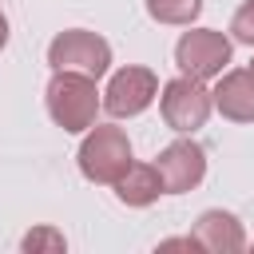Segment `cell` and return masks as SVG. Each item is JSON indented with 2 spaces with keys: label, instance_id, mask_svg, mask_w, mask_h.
Segmentation results:
<instances>
[{
  "label": "cell",
  "instance_id": "cell-13",
  "mask_svg": "<svg viewBox=\"0 0 254 254\" xmlns=\"http://www.w3.org/2000/svg\"><path fill=\"white\" fill-rule=\"evenodd\" d=\"M230 40L254 48V0H246V4L234 12V20H230Z\"/></svg>",
  "mask_w": 254,
  "mask_h": 254
},
{
  "label": "cell",
  "instance_id": "cell-12",
  "mask_svg": "<svg viewBox=\"0 0 254 254\" xmlns=\"http://www.w3.org/2000/svg\"><path fill=\"white\" fill-rule=\"evenodd\" d=\"M20 246L32 254V250H64L67 246V238L56 230V226H36V230H28L24 238H20Z\"/></svg>",
  "mask_w": 254,
  "mask_h": 254
},
{
  "label": "cell",
  "instance_id": "cell-10",
  "mask_svg": "<svg viewBox=\"0 0 254 254\" xmlns=\"http://www.w3.org/2000/svg\"><path fill=\"white\" fill-rule=\"evenodd\" d=\"M159 194H167V187H163V175L155 163H131L115 179V198L123 206H151Z\"/></svg>",
  "mask_w": 254,
  "mask_h": 254
},
{
  "label": "cell",
  "instance_id": "cell-9",
  "mask_svg": "<svg viewBox=\"0 0 254 254\" xmlns=\"http://www.w3.org/2000/svg\"><path fill=\"white\" fill-rule=\"evenodd\" d=\"M190 234H194L198 250H210V254H238V250L250 246L242 222L230 210H202Z\"/></svg>",
  "mask_w": 254,
  "mask_h": 254
},
{
  "label": "cell",
  "instance_id": "cell-11",
  "mask_svg": "<svg viewBox=\"0 0 254 254\" xmlns=\"http://www.w3.org/2000/svg\"><path fill=\"white\" fill-rule=\"evenodd\" d=\"M202 12V0H147V16L171 28H190Z\"/></svg>",
  "mask_w": 254,
  "mask_h": 254
},
{
  "label": "cell",
  "instance_id": "cell-1",
  "mask_svg": "<svg viewBox=\"0 0 254 254\" xmlns=\"http://www.w3.org/2000/svg\"><path fill=\"white\" fill-rule=\"evenodd\" d=\"M44 103H48L52 123L67 135H83L87 127H95V115L103 107L95 79L83 75V71H52Z\"/></svg>",
  "mask_w": 254,
  "mask_h": 254
},
{
  "label": "cell",
  "instance_id": "cell-16",
  "mask_svg": "<svg viewBox=\"0 0 254 254\" xmlns=\"http://www.w3.org/2000/svg\"><path fill=\"white\" fill-rule=\"evenodd\" d=\"M250 71H254V60H250Z\"/></svg>",
  "mask_w": 254,
  "mask_h": 254
},
{
  "label": "cell",
  "instance_id": "cell-2",
  "mask_svg": "<svg viewBox=\"0 0 254 254\" xmlns=\"http://www.w3.org/2000/svg\"><path fill=\"white\" fill-rule=\"evenodd\" d=\"M79 175L95 187H115V179L131 167V139L123 127L111 123H95L83 131V143L75 151Z\"/></svg>",
  "mask_w": 254,
  "mask_h": 254
},
{
  "label": "cell",
  "instance_id": "cell-3",
  "mask_svg": "<svg viewBox=\"0 0 254 254\" xmlns=\"http://www.w3.org/2000/svg\"><path fill=\"white\" fill-rule=\"evenodd\" d=\"M48 64H52V71H83V75L99 79L111 71V44L99 32L67 28L48 44Z\"/></svg>",
  "mask_w": 254,
  "mask_h": 254
},
{
  "label": "cell",
  "instance_id": "cell-5",
  "mask_svg": "<svg viewBox=\"0 0 254 254\" xmlns=\"http://www.w3.org/2000/svg\"><path fill=\"white\" fill-rule=\"evenodd\" d=\"M159 111H163V123H167L171 131L194 135L198 127H206V119H210V111H214V99H210V91L202 87V79L179 75V79L163 83Z\"/></svg>",
  "mask_w": 254,
  "mask_h": 254
},
{
  "label": "cell",
  "instance_id": "cell-14",
  "mask_svg": "<svg viewBox=\"0 0 254 254\" xmlns=\"http://www.w3.org/2000/svg\"><path fill=\"white\" fill-rule=\"evenodd\" d=\"M159 250H198V242H194V234H187V238H163Z\"/></svg>",
  "mask_w": 254,
  "mask_h": 254
},
{
  "label": "cell",
  "instance_id": "cell-8",
  "mask_svg": "<svg viewBox=\"0 0 254 254\" xmlns=\"http://www.w3.org/2000/svg\"><path fill=\"white\" fill-rule=\"evenodd\" d=\"M214 111L230 123H254V71L250 67H234V71H222L214 91Z\"/></svg>",
  "mask_w": 254,
  "mask_h": 254
},
{
  "label": "cell",
  "instance_id": "cell-4",
  "mask_svg": "<svg viewBox=\"0 0 254 254\" xmlns=\"http://www.w3.org/2000/svg\"><path fill=\"white\" fill-rule=\"evenodd\" d=\"M230 52H234L230 36H222V32H214V28H190V32H183L179 44H175V64H179L183 75L206 83V79H218V75L226 71Z\"/></svg>",
  "mask_w": 254,
  "mask_h": 254
},
{
  "label": "cell",
  "instance_id": "cell-7",
  "mask_svg": "<svg viewBox=\"0 0 254 254\" xmlns=\"http://www.w3.org/2000/svg\"><path fill=\"white\" fill-rule=\"evenodd\" d=\"M155 167L163 175L167 194H187L206 179V151L194 139H175L155 155Z\"/></svg>",
  "mask_w": 254,
  "mask_h": 254
},
{
  "label": "cell",
  "instance_id": "cell-15",
  "mask_svg": "<svg viewBox=\"0 0 254 254\" xmlns=\"http://www.w3.org/2000/svg\"><path fill=\"white\" fill-rule=\"evenodd\" d=\"M4 44H8V16H4V8H0V52H4Z\"/></svg>",
  "mask_w": 254,
  "mask_h": 254
},
{
  "label": "cell",
  "instance_id": "cell-6",
  "mask_svg": "<svg viewBox=\"0 0 254 254\" xmlns=\"http://www.w3.org/2000/svg\"><path fill=\"white\" fill-rule=\"evenodd\" d=\"M159 99V75L143 64H127L119 67L111 79H107V91H103V111L115 115V119H135L143 115L151 103Z\"/></svg>",
  "mask_w": 254,
  "mask_h": 254
}]
</instances>
